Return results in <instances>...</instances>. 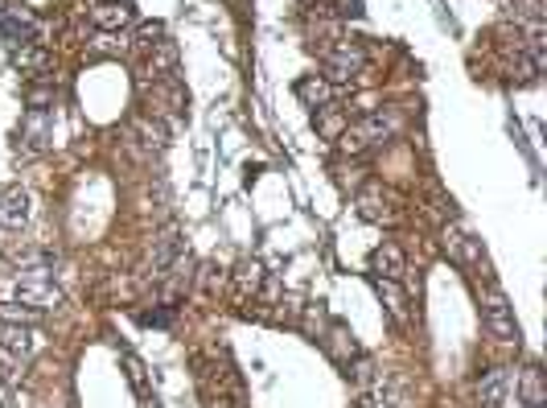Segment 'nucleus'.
I'll list each match as a JSON object with an SVG mask.
<instances>
[{
  "label": "nucleus",
  "mask_w": 547,
  "mask_h": 408,
  "mask_svg": "<svg viewBox=\"0 0 547 408\" xmlns=\"http://www.w3.org/2000/svg\"><path fill=\"white\" fill-rule=\"evenodd\" d=\"M395 132H400V116L370 112V116H362L358 124H346V132L337 136V145H342V153H350V157H362L370 145H383V140H391Z\"/></svg>",
  "instance_id": "obj_1"
},
{
  "label": "nucleus",
  "mask_w": 547,
  "mask_h": 408,
  "mask_svg": "<svg viewBox=\"0 0 547 408\" xmlns=\"http://www.w3.org/2000/svg\"><path fill=\"white\" fill-rule=\"evenodd\" d=\"M362 67H367V54H362V45L337 42L334 50H329V58H325V83H329V87H342V83H350Z\"/></svg>",
  "instance_id": "obj_2"
},
{
  "label": "nucleus",
  "mask_w": 547,
  "mask_h": 408,
  "mask_svg": "<svg viewBox=\"0 0 547 408\" xmlns=\"http://www.w3.org/2000/svg\"><path fill=\"white\" fill-rule=\"evenodd\" d=\"M481 326H486V334H490V339H498V342H519V322H514L511 301H506L503 293H490V297H486Z\"/></svg>",
  "instance_id": "obj_3"
},
{
  "label": "nucleus",
  "mask_w": 547,
  "mask_h": 408,
  "mask_svg": "<svg viewBox=\"0 0 547 408\" xmlns=\"http://www.w3.org/2000/svg\"><path fill=\"white\" fill-rule=\"evenodd\" d=\"M17 293H21V306H34L37 314H42V309H54L58 301H62V293H58V284L50 281V276H45L42 268H34V272H29V276H25V281H21V289H17Z\"/></svg>",
  "instance_id": "obj_4"
},
{
  "label": "nucleus",
  "mask_w": 547,
  "mask_h": 408,
  "mask_svg": "<svg viewBox=\"0 0 547 408\" xmlns=\"http://www.w3.org/2000/svg\"><path fill=\"white\" fill-rule=\"evenodd\" d=\"M148 108H153V116H165V120L181 116V108H186V91H181V83L178 79L153 83V91H148Z\"/></svg>",
  "instance_id": "obj_5"
},
{
  "label": "nucleus",
  "mask_w": 547,
  "mask_h": 408,
  "mask_svg": "<svg viewBox=\"0 0 547 408\" xmlns=\"http://www.w3.org/2000/svg\"><path fill=\"white\" fill-rule=\"evenodd\" d=\"M29 223V194L21 186H4L0 190V227H9V231H21Z\"/></svg>",
  "instance_id": "obj_6"
},
{
  "label": "nucleus",
  "mask_w": 547,
  "mask_h": 408,
  "mask_svg": "<svg viewBox=\"0 0 547 408\" xmlns=\"http://www.w3.org/2000/svg\"><path fill=\"white\" fill-rule=\"evenodd\" d=\"M445 252H448V260H457L461 268L481 264V239H473L461 227H445Z\"/></svg>",
  "instance_id": "obj_7"
},
{
  "label": "nucleus",
  "mask_w": 547,
  "mask_h": 408,
  "mask_svg": "<svg viewBox=\"0 0 547 408\" xmlns=\"http://www.w3.org/2000/svg\"><path fill=\"white\" fill-rule=\"evenodd\" d=\"M91 21L99 25V34H123V29L132 25V9H128L123 0H99V4L91 9Z\"/></svg>",
  "instance_id": "obj_8"
},
{
  "label": "nucleus",
  "mask_w": 547,
  "mask_h": 408,
  "mask_svg": "<svg viewBox=\"0 0 547 408\" xmlns=\"http://www.w3.org/2000/svg\"><path fill=\"white\" fill-rule=\"evenodd\" d=\"M506 384H511V375H506V367H490V372L478 380V392H473V400H478V408H503V396H506Z\"/></svg>",
  "instance_id": "obj_9"
},
{
  "label": "nucleus",
  "mask_w": 547,
  "mask_h": 408,
  "mask_svg": "<svg viewBox=\"0 0 547 408\" xmlns=\"http://www.w3.org/2000/svg\"><path fill=\"white\" fill-rule=\"evenodd\" d=\"M0 29H4L9 42H29V37L37 34V21H34V12H25L21 4H4V12H0Z\"/></svg>",
  "instance_id": "obj_10"
},
{
  "label": "nucleus",
  "mask_w": 547,
  "mask_h": 408,
  "mask_svg": "<svg viewBox=\"0 0 547 408\" xmlns=\"http://www.w3.org/2000/svg\"><path fill=\"white\" fill-rule=\"evenodd\" d=\"M145 70H148V75H153L156 83H161V79H173V75H178V45L161 37V42H156L153 50H148Z\"/></svg>",
  "instance_id": "obj_11"
},
{
  "label": "nucleus",
  "mask_w": 547,
  "mask_h": 408,
  "mask_svg": "<svg viewBox=\"0 0 547 408\" xmlns=\"http://www.w3.org/2000/svg\"><path fill=\"white\" fill-rule=\"evenodd\" d=\"M370 268H375V276H383V281H400L403 272H408V260H403V252L395 248V244H379V248L370 252Z\"/></svg>",
  "instance_id": "obj_12"
},
{
  "label": "nucleus",
  "mask_w": 547,
  "mask_h": 408,
  "mask_svg": "<svg viewBox=\"0 0 547 408\" xmlns=\"http://www.w3.org/2000/svg\"><path fill=\"white\" fill-rule=\"evenodd\" d=\"M358 215L367 219V223H395V206H391V198L383 190H367V194H358Z\"/></svg>",
  "instance_id": "obj_13"
},
{
  "label": "nucleus",
  "mask_w": 547,
  "mask_h": 408,
  "mask_svg": "<svg viewBox=\"0 0 547 408\" xmlns=\"http://www.w3.org/2000/svg\"><path fill=\"white\" fill-rule=\"evenodd\" d=\"M12 67L21 70V75H45V70H50V50H45V45H34V42L12 45Z\"/></svg>",
  "instance_id": "obj_14"
},
{
  "label": "nucleus",
  "mask_w": 547,
  "mask_h": 408,
  "mask_svg": "<svg viewBox=\"0 0 547 408\" xmlns=\"http://www.w3.org/2000/svg\"><path fill=\"white\" fill-rule=\"evenodd\" d=\"M231 281H234V297H239V301H256L259 289H264V268H259L256 260H243L231 272Z\"/></svg>",
  "instance_id": "obj_15"
},
{
  "label": "nucleus",
  "mask_w": 547,
  "mask_h": 408,
  "mask_svg": "<svg viewBox=\"0 0 547 408\" xmlns=\"http://www.w3.org/2000/svg\"><path fill=\"white\" fill-rule=\"evenodd\" d=\"M297 100H301L305 108H313V112H321V108L334 103V87H329L321 75H305V79L297 83Z\"/></svg>",
  "instance_id": "obj_16"
},
{
  "label": "nucleus",
  "mask_w": 547,
  "mask_h": 408,
  "mask_svg": "<svg viewBox=\"0 0 547 408\" xmlns=\"http://www.w3.org/2000/svg\"><path fill=\"white\" fill-rule=\"evenodd\" d=\"M375 289H379V301H383V309H387L391 317H395V322H400V326H408V322H412V309H408V293H403L400 284L395 281H375Z\"/></svg>",
  "instance_id": "obj_17"
},
{
  "label": "nucleus",
  "mask_w": 547,
  "mask_h": 408,
  "mask_svg": "<svg viewBox=\"0 0 547 408\" xmlns=\"http://www.w3.org/2000/svg\"><path fill=\"white\" fill-rule=\"evenodd\" d=\"M321 342H325V351L334 355L337 363H350L358 355V342H354V334H350L342 322H334L329 330H321Z\"/></svg>",
  "instance_id": "obj_18"
},
{
  "label": "nucleus",
  "mask_w": 547,
  "mask_h": 408,
  "mask_svg": "<svg viewBox=\"0 0 547 408\" xmlns=\"http://www.w3.org/2000/svg\"><path fill=\"white\" fill-rule=\"evenodd\" d=\"M519 396H523L527 408H543L547 404V388H543V372H539V363H527V367H523Z\"/></svg>",
  "instance_id": "obj_19"
},
{
  "label": "nucleus",
  "mask_w": 547,
  "mask_h": 408,
  "mask_svg": "<svg viewBox=\"0 0 547 408\" xmlns=\"http://www.w3.org/2000/svg\"><path fill=\"white\" fill-rule=\"evenodd\" d=\"M21 140H29V148H45V145H50V116H45V112H29V116H25Z\"/></svg>",
  "instance_id": "obj_20"
},
{
  "label": "nucleus",
  "mask_w": 547,
  "mask_h": 408,
  "mask_svg": "<svg viewBox=\"0 0 547 408\" xmlns=\"http://www.w3.org/2000/svg\"><path fill=\"white\" fill-rule=\"evenodd\" d=\"M0 347L12 355H29L34 351V334H29V326H12V322H4L0 326Z\"/></svg>",
  "instance_id": "obj_21"
},
{
  "label": "nucleus",
  "mask_w": 547,
  "mask_h": 408,
  "mask_svg": "<svg viewBox=\"0 0 547 408\" xmlns=\"http://www.w3.org/2000/svg\"><path fill=\"white\" fill-rule=\"evenodd\" d=\"M317 132L329 136V140H337V136L346 132V116L334 112V103H329V108H321V112H317Z\"/></svg>",
  "instance_id": "obj_22"
},
{
  "label": "nucleus",
  "mask_w": 547,
  "mask_h": 408,
  "mask_svg": "<svg viewBox=\"0 0 547 408\" xmlns=\"http://www.w3.org/2000/svg\"><path fill=\"white\" fill-rule=\"evenodd\" d=\"M0 322H12V326H34L37 309L34 306H21V301H4V306H0Z\"/></svg>",
  "instance_id": "obj_23"
},
{
  "label": "nucleus",
  "mask_w": 547,
  "mask_h": 408,
  "mask_svg": "<svg viewBox=\"0 0 547 408\" xmlns=\"http://www.w3.org/2000/svg\"><path fill=\"white\" fill-rule=\"evenodd\" d=\"M132 50V37L128 34H99L95 37V54H128Z\"/></svg>",
  "instance_id": "obj_24"
},
{
  "label": "nucleus",
  "mask_w": 547,
  "mask_h": 408,
  "mask_svg": "<svg viewBox=\"0 0 547 408\" xmlns=\"http://www.w3.org/2000/svg\"><path fill=\"white\" fill-rule=\"evenodd\" d=\"M136 132L145 136V145H148V148H161V145H165V128L153 124L148 116H140V120H136Z\"/></svg>",
  "instance_id": "obj_25"
},
{
  "label": "nucleus",
  "mask_w": 547,
  "mask_h": 408,
  "mask_svg": "<svg viewBox=\"0 0 547 408\" xmlns=\"http://www.w3.org/2000/svg\"><path fill=\"white\" fill-rule=\"evenodd\" d=\"M161 37H165V25L161 21H145L140 29H136V45H145V50H153Z\"/></svg>",
  "instance_id": "obj_26"
},
{
  "label": "nucleus",
  "mask_w": 547,
  "mask_h": 408,
  "mask_svg": "<svg viewBox=\"0 0 547 408\" xmlns=\"http://www.w3.org/2000/svg\"><path fill=\"white\" fill-rule=\"evenodd\" d=\"M226 284V272L218 268V264H206V268H202V289H206V293H218V289H223Z\"/></svg>",
  "instance_id": "obj_27"
},
{
  "label": "nucleus",
  "mask_w": 547,
  "mask_h": 408,
  "mask_svg": "<svg viewBox=\"0 0 547 408\" xmlns=\"http://www.w3.org/2000/svg\"><path fill=\"white\" fill-rule=\"evenodd\" d=\"M25 100H29V108H34V112H45V103H54V87H29V95H25Z\"/></svg>",
  "instance_id": "obj_28"
},
{
  "label": "nucleus",
  "mask_w": 547,
  "mask_h": 408,
  "mask_svg": "<svg viewBox=\"0 0 547 408\" xmlns=\"http://www.w3.org/2000/svg\"><path fill=\"white\" fill-rule=\"evenodd\" d=\"M346 375L354 380V384H370V380H375V367H370V359H358Z\"/></svg>",
  "instance_id": "obj_29"
},
{
  "label": "nucleus",
  "mask_w": 547,
  "mask_h": 408,
  "mask_svg": "<svg viewBox=\"0 0 547 408\" xmlns=\"http://www.w3.org/2000/svg\"><path fill=\"white\" fill-rule=\"evenodd\" d=\"M506 4H514V12H523V17L539 21V0H506Z\"/></svg>",
  "instance_id": "obj_30"
},
{
  "label": "nucleus",
  "mask_w": 547,
  "mask_h": 408,
  "mask_svg": "<svg viewBox=\"0 0 547 408\" xmlns=\"http://www.w3.org/2000/svg\"><path fill=\"white\" fill-rule=\"evenodd\" d=\"M358 408H383V404H375V400H358Z\"/></svg>",
  "instance_id": "obj_31"
}]
</instances>
